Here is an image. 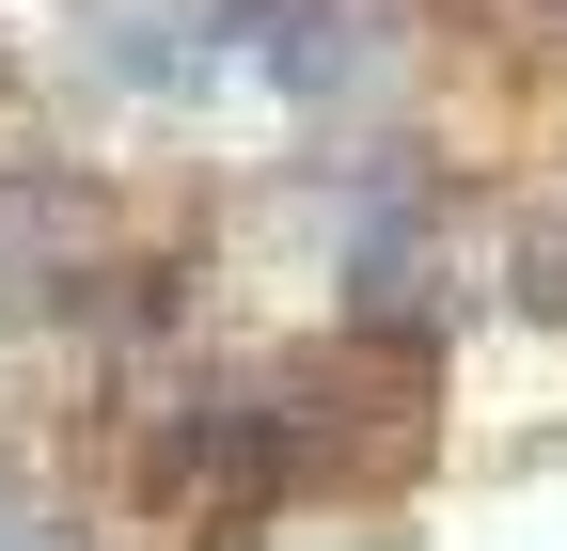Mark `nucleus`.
Wrapping results in <instances>:
<instances>
[{
  "label": "nucleus",
  "mask_w": 567,
  "mask_h": 551,
  "mask_svg": "<svg viewBox=\"0 0 567 551\" xmlns=\"http://www.w3.org/2000/svg\"><path fill=\"white\" fill-rule=\"evenodd\" d=\"M551 17H567V0H551Z\"/></svg>",
  "instance_id": "1"
}]
</instances>
